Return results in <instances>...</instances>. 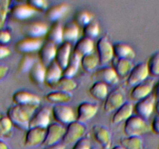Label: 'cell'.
<instances>
[{
    "label": "cell",
    "instance_id": "obj_8",
    "mask_svg": "<svg viewBox=\"0 0 159 149\" xmlns=\"http://www.w3.org/2000/svg\"><path fill=\"white\" fill-rule=\"evenodd\" d=\"M149 76L146 62H140L133 67L132 70L128 74L126 79V84L129 86H135L140 83H143Z\"/></svg>",
    "mask_w": 159,
    "mask_h": 149
},
{
    "label": "cell",
    "instance_id": "obj_18",
    "mask_svg": "<svg viewBox=\"0 0 159 149\" xmlns=\"http://www.w3.org/2000/svg\"><path fill=\"white\" fill-rule=\"evenodd\" d=\"M94 139L104 149L110 148L111 145V134L106 127L102 125H94L92 128Z\"/></svg>",
    "mask_w": 159,
    "mask_h": 149
},
{
    "label": "cell",
    "instance_id": "obj_5",
    "mask_svg": "<svg viewBox=\"0 0 159 149\" xmlns=\"http://www.w3.org/2000/svg\"><path fill=\"white\" fill-rule=\"evenodd\" d=\"M155 105L156 100L151 93L146 98L137 101L135 105H134V112L135 115L147 121L154 112Z\"/></svg>",
    "mask_w": 159,
    "mask_h": 149
},
{
    "label": "cell",
    "instance_id": "obj_22",
    "mask_svg": "<svg viewBox=\"0 0 159 149\" xmlns=\"http://www.w3.org/2000/svg\"><path fill=\"white\" fill-rule=\"evenodd\" d=\"M69 10L70 6L66 2L56 4L45 11V17L51 22H59V19L63 18L68 13Z\"/></svg>",
    "mask_w": 159,
    "mask_h": 149
},
{
    "label": "cell",
    "instance_id": "obj_43",
    "mask_svg": "<svg viewBox=\"0 0 159 149\" xmlns=\"http://www.w3.org/2000/svg\"><path fill=\"white\" fill-rule=\"evenodd\" d=\"M91 146L88 138H82L79 141L74 143L72 149H91Z\"/></svg>",
    "mask_w": 159,
    "mask_h": 149
},
{
    "label": "cell",
    "instance_id": "obj_42",
    "mask_svg": "<svg viewBox=\"0 0 159 149\" xmlns=\"http://www.w3.org/2000/svg\"><path fill=\"white\" fill-rule=\"evenodd\" d=\"M26 3L38 13L42 11L45 12L48 9V3L45 0H28Z\"/></svg>",
    "mask_w": 159,
    "mask_h": 149
},
{
    "label": "cell",
    "instance_id": "obj_44",
    "mask_svg": "<svg viewBox=\"0 0 159 149\" xmlns=\"http://www.w3.org/2000/svg\"><path fill=\"white\" fill-rule=\"evenodd\" d=\"M11 33L7 30H0V46H7L11 40Z\"/></svg>",
    "mask_w": 159,
    "mask_h": 149
},
{
    "label": "cell",
    "instance_id": "obj_26",
    "mask_svg": "<svg viewBox=\"0 0 159 149\" xmlns=\"http://www.w3.org/2000/svg\"><path fill=\"white\" fill-rule=\"evenodd\" d=\"M94 48L95 45L94 40L87 37H82L76 42L73 52L81 57L93 53Z\"/></svg>",
    "mask_w": 159,
    "mask_h": 149
},
{
    "label": "cell",
    "instance_id": "obj_3",
    "mask_svg": "<svg viewBox=\"0 0 159 149\" xmlns=\"http://www.w3.org/2000/svg\"><path fill=\"white\" fill-rule=\"evenodd\" d=\"M51 110L52 116L56 123L61 125H68L76 121V113L70 106L66 104L55 105Z\"/></svg>",
    "mask_w": 159,
    "mask_h": 149
},
{
    "label": "cell",
    "instance_id": "obj_24",
    "mask_svg": "<svg viewBox=\"0 0 159 149\" xmlns=\"http://www.w3.org/2000/svg\"><path fill=\"white\" fill-rule=\"evenodd\" d=\"M62 77V69L54 62L46 67L45 83L51 87Z\"/></svg>",
    "mask_w": 159,
    "mask_h": 149
},
{
    "label": "cell",
    "instance_id": "obj_6",
    "mask_svg": "<svg viewBox=\"0 0 159 149\" xmlns=\"http://www.w3.org/2000/svg\"><path fill=\"white\" fill-rule=\"evenodd\" d=\"M85 131H86V127L83 123H80L77 121H73L66 127L65 134L62 139V142L66 144L76 143L83 138Z\"/></svg>",
    "mask_w": 159,
    "mask_h": 149
},
{
    "label": "cell",
    "instance_id": "obj_37",
    "mask_svg": "<svg viewBox=\"0 0 159 149\" xmlns=\"http://www.w3.org/2000/svg\"><path fill=\"white\" fill-rule=\"evenodd\" d=\"M146 63L149 75L159 76V51L153 53Z\"/></svg>",
    "mask_w": 159,
    "mask_h": 149
},
{
    "label": "cell",
    "instance_id": "obj_52",
    "mask_svg": "<svg viewBox=\"0 0 159 149\" xmlns=\"http://www.w3.org/2000/svg\"><path fill=\"white\" fill-rule=\"evenodd\" d=\"M108 149H124V148H123L121 145H116V146H114V147H110V148H108Z\"/></svg>",
    "mask_w": 159,
    "mask_h": 149
},
{
    "label": "cell",
    "instance_id": "obj_39",
    "mask_svg": "<svg viewBox=\"0 0 159 149\" xmlns=\"http://www.w3.org/2000/svg\"><path fill=\"white\" fill-rule=\"evenodd\" d=\"M36 62V58L30 54H24L18 65V71L20 73L28 72Z\"/></svg>",
    "mask_w": 159,
    "mask_h": 149
},
{
    "label": "cell",
    "instance_id": "obj_46",
    "mask_svg": "<svg viewBox=\"0 0 159 149\" xmlns=\"http://www.w3.org/2000/svg\"><path fill=\"white\" fill-rule=\"evenodd\" d=\"M11 54L10 48L7 46H0V60L6 58Z\"/></svg>",
    "mask_w": 159,
    "mask_h": 149
},
{
    "label": "cell",
    "instance_id": "obj_48",
    "mask_svg": "<svg viewBox=\"0 0 159 149\" xmlns=\"http://www.w3.org/2000/svg\"><path fill=\"white\" fill-rule=\"evenodd\" d=\"M152 94L155 98L156 102H159V80L154 85Z\"/></svg>",
    "mask_w": 159,
    "mask_h": 149
},
{
    "label": "cell",
    "instance_id": "obj_13",
    "mask_svg": "<svg viewBox=\"0 0 159 149\" xmlns=\"http://www.w3.org/2000/svg\"><path fill=\"white\" fill-rule=\"evenodd\" d=\"M98 109L97 104L90 102H83L80 103L76 108V121L80 123L90 121L96 115Z\"/></svg>",
    "mask_w": 159,
    "mask_h": 149
},
{
    "label": "cell",
    "instance_id": "obj_17",
    "mask_svg": "<svg viewBox=\"0 0 159 149\" xmlns=\"http://www.w3.org/2000/svg\"><path fill=\"white\" fill-rule=\"evenodd\" d=\"M56 50H57V45L48 41L44 42L42 46L38 51L39 62L45 67L48 66L55 61Z\"/></svg>",
    "mask_w": 159,
    "mask_h": 149
},
{
    "label": "cell",
    "instance_id": "obj_7",
    "mask_svg": "<svg viewBox=\"0 0 159 149\" xmlns=\"http://www.w3.org/2000/svg\"><path fill=\"white\" fill-rule=\"evenodd\" d=\"M95 49L100 65H106L114 58L113 46L105 36L98 39L95 45Z\"/></svg>",
    "mask_w": 159,
    "mask_h": 149
},
{
    "label": "cell",
    "instance_id": "obj_41",
    "mask_svg": "<svg viewBox=\"0 0 159 149\" xmlns=\"http://www.w3.org/2000/svg\"><path fill=\"white\" fill-rule=\"evenodd\" d=\"M100 33V27L99 24L97 22H92L88 25L83 27V36L84 37H87L93 40L96 38Z\"/></svg>",
    "mask_w": 159,
    "mask_h": 149
},
{
    "label": "cell",
    "instance_id": "obj_14",
    "mask_svg": "<svg viewBox=\"0 0 159 149\" xmlns=\"http://www.w3.org/2000/svg\"><path fill=\"white\" fill-rule=\"evenodd\" d=\"M44 42L42 39H34L24 37L18 40L15 45V50L17 52L24 54H30L31 53L38 51Z\"/></svg>",
    "mask_w": 159,
    "mask_h": 149
},
{
    "label": "cell",
    "instance_id": "obj_16",
    "mask_svg": "<svg viewBox=\"0 0 159 149\" xmlns=\"http://www.w3.org/2000/svg\"><path fill=\"white\" fill-rule=\"evenodd\" d=\"M13 102L15 105H38L41 103V99L38 96L35 95L30 91L21 89L13 93Z\"/></svg>",
    "mask_w": 159,
    "mask_h": 149
},
{
    "label": "cell",
    "instance_id": "obj_23",
    "mask_svg": "<svg viewBox=\"0 0 159 149\" xmlns=\"http://www.w3.org/2000/svg\"><path fill=\"white\" fill-rule=\"evenodd\" d=\"M113 54L116 58L126 59V60L132 61L135 58L136 53L134 50L129 45L125 43L117 42L112 45Z\"/></svg>",
    "mask_w": 159,
    "mask_h": 149
},
{
    "label": "cell",
    "instance_id": "obj_27",
    "mask_svg": "<svg viewBox=\"0 0 159 149\" xmlns=\"http://www.w3.org/2000/svg\"><path fill=\"white\" fill-rule=\"evenodd\" d=\"M62 26L60 22L53 23L50 28H48L47 34L45 36L46 41L51 42L59 46L63 42V34H62Z\"/></svg>",
    "mask_w": 159,
    "mask_h": 149
},
{
    "label": "cell",
    "instance_id": "obj_31",
    "mask_svg": "<svg viewBox=\"0 0 159 149\" xmlns=\"http://www.w3.org/2000/svg\"><path fill=\"white\" fill-rule=\"evenodd\" d=\"M72 98H73V96L70 92L56 90L48 92L45 96V99L47 102L55 105L68 103L71 101Z\"/></svg>",
    "mask_w": 159,
    "mask_h": 149
},
{
    "label": "cell",
    "instance_id": "obj_9",
    "mask_svg": "<svg viewBox=\"0 0 159 149\" xmlns=\"http://www.w3.org/2000/svg\"><path fill=\"white\" fill-rule=\"evenodd\" d=\"M48 30L47 23L41 21H34L26 24L21 29L23 35L25 37L34 39H42V36H46Z\"/></svg>",
    "mask_w": 159,
    "mask_h": 149
},
{
    "label": "cell",
    "instance_id": "obj_50",
    "mask_svg": "<svg viewBox=\"0 0 159 149\" xmlns=\"http://www.w3.org/2000/svg\"><path fill=\"white\" fill-rule=\"evenodd\" d=\"M0 149H10V147L5 141L0 140Z\"/></svg>",
    "mask_w": 159,
    "mask_h": 149
},
{
    "label": "cell",
    "instance_id": "obj_35",
    "mask_svg": "<svg viewBox=\"0 0 159 149\" xmlns=\"http://www.w3.org/2000/svg\"><path fill=\"white\" fill-rule=\"evenodd\" d=\"M76 87H77V83L73 79L62 77L56 84L53 85L50 88L56 91L70 92L74 90V89H76Z\"/></svg>",
    "mask_w": 159,
    "mask_h": 149
},
{
    "label": "cell",
    "instance_id": "obj_21",
    "mask_svg": "<svg viewBox=\"0 0 159 149\" xmlns=\"http://www.w3.org/2000/svg\"><path fill=\"white\" fill-rule=\"evenodd\" d=\"M134 113V105L130 102H125L119 108L114 112L111 122L112 124H119L126 121Z\"/></svg>",
    "mask_w": 159,
    "mask_h": 149
},
{
    "label": "cell",
    "instance_id": "obj_10",
    "mask_svg": "<svg viewBox=\"0 0 159 149\" xmlns=\"http://www.w3.org/2000/svg\"><path fill=\"white\" fill-rule=\"evenodd\" d=\"M46 128L30 127L27 130L24 145L26 147H34L43 144L45 138Z\"/></svg>",
    "mask_w": 159,
    "mask_h": 149
},
{
    "label": "cell",
    "instance_id": "obj_49",
    "mask_svg": "<svg viewBox=\"0 0 159 149\" xmlns=\"http://www.w3.org/2000/svg\"><path fill=\"white\" fill-rule=\"evenodd\" d=\"M44 149H65V146L62 144H55L52 145L46 146Z\"/></svg>",
    "mask_w": 159,
    "mask_h": 149
},
{
    "label": "cell",
    "instance_id": "obj_4",
    "mask_svg": "<svg viewBox=\"0 0 159 149\" xmlns=\"http://www.w3.org/2000/svg\"><path fill=\"white\" fill-rule=\"evenodd\" d=\"M125 103L124 90L121 87H118L108 92L104 103L103 109L105 113L115 112Z\"/></svg>",
    "mask_w": 159,
    "mask_h": 149
},
{
    "label": "cell",
    "instance_id": "obj_47",
    "mask_svg": "<svg viewBox=\"0 0 159 149\" xmlns=\"http://www.w3.org/2000/svg\"><path fill=\"white\" fill-rule=\"evenodd\" d=\"M9 67L6 65L0 63V81L7 77L9 72Z\"/></svg>",
    "mask_w": 159,
    "mask_h": 149
},
{
    "label": "cell",
    "instance_id": "obj_45",
    "mask_svg": "<svg viewBox=\"0 0 159 149\" xmlns=\"http://www.w3.org/2000/svg\"><path fill=\"white\" fill-rule=\"evenodd\" d=\"M151 129L154 134L159 135V116L156 115L151 124Z\"/></svg>",
    "mask_w": 159,
    "mask_h": 149
},
{
    "label": "cell",
    "instance_id": "obj_38",
    "mask_svg": "<svg viewBox=\"0 0 159 149\" xmlns=\"http://www.w3.org/2000/svg\"><path fill=\"white\" fill-rule=\"evenodd\" d=\"M13 125L7 115L0 111V138H7L11 133Z\"/></svg>",
    "mask_w": 159,
    "mask_h": 149
},
{
    "label": "cell",
    "instance_id": "obj_51",
    "mask_svg": "<svg viewBox=\"0 0 159 149\" xmlns=\"http://www.w3.org/2000/svg\"><path fill=\"white\" fill-rule=\"evenodd\" d=\"M154 110L157 113V116H159V102H156L155 108H154Z\"/></svg>",
    "mask_w": 159,
    "mask_h": 149
},
{
    "label": "cell",
    "instance_id": "obj_28",
    "mask_svg": "<svg viewBox=\"0 0 159 149\" xmlns=\"http://www.w3.org/2000/svg\"><path fill=\"white\" fill-rule=\"evenodd\" d=\"M154 86L148 83H142L134 86L130 92V98L134 101H139L151 95Z\"/></svg>",
    "mask_w": 159,
    "mask_h": 149
},
{
    "label": "cell",
    "instance_id": "obj_32",
    "mask_svg": "<svg viewBox=\"0 0 159 149\" xmlns=\"http://www.w3.org/2000/svg\"><path fill=\"white\" fill-rule=\"evenodd\" d=\"M80 58L81 57L80 56L72 52L68 65L62 70V77L73 79V77L76 74L79 69V67L80 65Z\"/></svg>",
    "mask_w": 159,
    "mask_h": 149
},
{
    "label": "cell",
    "instance_id": "obj_36",
    "mask_svg": "<svg viewBox=\"0 0 159 149\" xmlns=\"http://www.w3.org/2000/svg\"><path fill=\"white\" fill-rule=\"evenodd\" d=\"M120 145L124 149H143V140L137 136H126L121 138Z\"/></svg>",
    "mask_w": 159,
    "mask_h": 149
},
{
    "label": "cell",
    "instance_id": "obj_20",
    "mask_svg": "<svg viewBox=\"0 0 159 149\" xmlns=\"http://www.w3.org/2000/svg\"><path fill=\"white\" fill-rule=\"evenodd\" d=\"M38 12L32 9L27 3H20L14 6L10 10L11 17L15 20L23 21L34 16Z\"/></svg>",
    "mask_w": 159,
    "mask_h": 149
},
{
    "label": "cell",
    "instance_id": "obj_11",
    "mask_svg": "<svg viewBox=\"0 0 159 149\" xmlns=\"http://www.w3.org/2000/svg\"><path fill=\"white\" fill-rule=\"evenodd\" d=\"M65 130V127L62 125H61V124H58V123L50 124L46 127L45 138L42 145L46 147V146L58 144V142L63 138Z\"/></svg>",
    "mask_w": 159,
    "mask_h": 149
},
{
    "label": "cell",
    "instance_id": "obj_33",
    "mask_svg": "<svg viewBox=\"0 0 159 149\" xmlns=\"http://www.w3.org/2000/svg\"><path fill=\"white\" fill-rule=\"evenodd\" d=\"M99 65L98 57L94 53L87 54L80 58V66L86 72H92Z\"/></svg>",
    "mask_w": 159,
    "mask_h": 149
},
{
    "label": "cell",
    "instance_id": "obj_15",
    "mask_svg": "<svg viewBox=\"0 0 159 149\" xmlns=\"http://www.w3.org/2000/svg\"><path fill=\"white\" fill-rule=\"evenodd\" d=\"M52 110L48 107L44 106L41 109H38L34 113L29 123V128L30 127H42L46 128L50 124Z\"/></svg>",
    "mask_w": 159,
    "mask_h": 149
},
{
    "label": "cell",
    "instance_id": "obj_19",
    "mask_svg": "<svg viewBox=\"0 0 159 149\" xmlns=\"http://www.w3.org/2000/svg\"><path fill=\"white\" fill-rule=\"evenodd\" d=\"M71 54V44L67 43V42H62L61 45L57 46L55 62L63 70L68 65Z\"/></svg>",
    "mask_w": 159,
    "mask_h": 149
},
{
    "label": "cell",
    "instance_id": "obj_34",
    "mask_svg": "<svg viewBox=\"0 0 159 149\" xmlns=\"http://www.w3.org/2000/svg\"><path fill=\"white\" fill-rule=\"evenodd\" d=\"M89 93L93 98L98 100H105L108 94V86L100 82H95L89 89Z\"/></svg>",
    "mask_w": 159,
    "mask_h": 149
},
{
    "label": "cell",
    "instance_id": "obj_40",
    "mask_svg": "<svg viewBox=\"0 0 159 149\" xmlns=\"http://www.w3.org/2000/svg\"><path fill=\"white\" fill-rule=\"evenodd\" d=\"M93 14L86 10L79 11L76 13L74 16V22L79 26V27H84L92 22Z\"/></svg>",
    "mask_w": 159,
    "mask_h": 149
},
{
    "label": "cell",
    "instance_id": "obj_25",
    "mask_svg": "<svg viewBox=\"0 0 159 149\" xmlns=\"http://www.w3.org/2000/svg\"><path fill=\"white\" fill-rule=\"evenodd\" d=\"M45 71H46V67L42 65L39 61H37L28 71L29 79L35 85L45 83Z\"/></svg>",
    "mask_w": 159,
    "mask_h": 149
},
{
    "label": "cell",
    "instance_id": "obj_12",
    "mask_svg": "<svg viewBox=\"0 0 159 149\" xmlns=\"http://www.w3.org/2000/svg\"><path fill=\"white\" fill-rule=\"evenodd\" d=\"M91 79L95 82L105 83V85L113 86L119 81V77L116 71L111 67H103L94 71L91 75Z\"/></svg>",
    "mask_w": 159,
    "mask_h": 149
},
{
    "label": "cell",
    "instance_id": "obj_30",
    "mask_svg": "<svg viewBox=\"0 0 159 149\" xmlns=\"http://www.w3.org/2000/svg\"><path fill=\"white\" fill-rule=\"evenodd\" d=\"M111 68L116 71L118 77H125L126 75L128 76V74L134 67L131 61L116 57H114L111 61Z\"/></svg>",
    "mask_w": 159,
    "mask_h": 149
},
{
    "label": "cell",
    "instance_id": "obj_1",
    "mask_svg": "<svg viewBox=\"0 0 159 149\" xmlns=\"http://www.w3.org/2000/svg\"><path fill=\"white\" fill-rule=\"evenodd\" d=\"M38 108V105H14L7 109V116L16 128L27 130L30 119Z\"/></svg>",
    "mask_w": 159,
    "mask_h": 149
},
{
    "label": "cell",
    "instance_id": "obj_2",
    "mask_svg": "<svg viewBox=\"0 0 159 149\" xmlns=\"http://www.w3.org/2000/svg\"><path fill=\"white\" fill-rule=\"evenodd\" d=\"M123 130L126 136L140 137L151 131V129L145 120L137 115H132L124 122Z\"/></svg>",
    "mask_w": 159,
    "mask_h": 149
},
{
    "label": "cell",
    "instance_id": "obj_53",
    "mask_svg": "<svg viewBox=\"0 0 159 149\" xmlns=\"http://www.w3.org/2000/svg\"><path fill=\"white\" fill-rule=\"evenodd\" d=\"M91 149H97L96 148V147H91Z\"/></svg>",
    "mask_w": 159,
    "mask_h": 149
},
{
    "label": "cell",
    "instance_id": "obj_29",
    "mask_svg": "<svg viewBox=\"0 0 159 149\" xmlns=\"http://www.w3.org/2000/svg\"><path fill=\"white\" fill-rule=\"evenodd\" d=\"M63 42L73 43L78 40L80 35V27L74 21H69L62 27Z\"/></svg>",
    "mask_w": 159,
    "mask_h": 149
}]
</instances>
